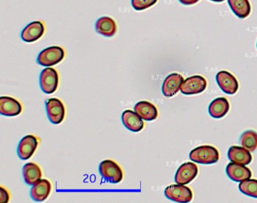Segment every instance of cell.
Returning a JSON list of instances; mask_svg holds the SVG:
<instances>
[{
	"mask_svg": "<svg viewBox=\"0 0 257 203\" xmlns=\"http://www.w3.org/2000/svg\"><path fill=\"white\" fill-rule=\"evenodd\" d=\"M189 158L193 162L208 165L219 161V153L213 146L202 145L193 149L189 153Z\"/></svg>",
	"mask_w": 257,
	"mask_h": 203,
	"instance_id": "1",
	"label": "cell"
},
{
	"mask_svg": "<svg viewBox=\"0 0 257 203\" xmlns=\"http://www.w3.org/2000/svg\"><path fill=\"white\" fill-rule=\"evenodd\" d=\"M99 172L101 177L109 183H118L122 180V169L116 162L111 159H106L100 162Z\"/></svg>",
	"mask_w": 257,
	"mask_h": 203,
	"instance_id": "2",
	"label": "cell"
},
{
	"mask_svg": "<svg viewBox=\"0 0 257 203\" xmlns=\"http://www.w3.org/2000/svg\"><path fill=\"white\" fill-rule=\"evenodd\" d=\"M65 53L61 47L52 46L43 50L37 57V63L43 66H53L64 60Z\"/></svg>",
	"mask_w": 257,
	"mask_h": 203,
	"instance_id": "3",
	"label": "cell"
},
{
	"mask_svg": "<svg viewBox=\"0 0 257 203\" xmlns=\"http://www.w3.org/2000/svg\"><path fill=\"white\" fill-rule=\"evenodd\" d=\"M165 195L168 199L176 202H189L192 199V189L183 184H171L165 189Z\"/></svg>",
	"mask_w": 257,
	"mask_h": 203,
	"instance_id": "4",
	"label": "cell"
},
{
	"mask_svg": "<svg viewBox=\"0 0 257 203\" xmlns=\"http://www.w3.org/2000/svg\"><path fill=\"white\" fill-rule=\"evenodd\" d=\"M40 87L44 93L52 94L56 91L59 83L58 73L53 68H46L42 71L40 78Z\"/></svg>",
	"mask_w": 257,
	"mask_h": 203,
	"instance_id": "5",
	"label": "cell"
},
{
	"mask_svg": "<svg viewBox=\"0 0 257 203\" xmlns=\"http://www.w3.org/2000/svg\"><path fill=\"white\" fill-rule=\"evenodd\" d=\"M207 81L201 75H194L183 81L180 91L184 95H195L202 93L207 87Z\"/></svg>",
	"mask_w": 257,
	"mask_h": 203,
	"instance_id": "6",
	"label": "cell"
},
{
	"mask_svg": "<svg viewBox=\"0 0 257 203\" xmlns=\"http://www.w3.org/2000/svg\"><path fill=\"white\" fill-rule=\"evenodd\" d=\"M46 111L49 120L54 124H59L65 117V107L63 102L56 98L46 101Z\"/></svg>",
	"mask_w": 257,
	"mask_h": 203,
	"instance_id": "7",
	"label": "cell"
},
{
	"mask_svg": "<svg viewBox=\"0 0 257 203\" xmlns=\"http://www.w3.org/2000/svg\"><path fill=\"white\" fill-rule=\"evenodd\" d=\"M216 80L219 88L226 94L233 95L238 90V81L232 74L227 71L218 72Z\"/></svg>",
	"mask_w": 257,
	"mask_h": 203,
	"instance_id": "8",
	"label": "cell"
},
{
	"mask_svg": "<svg viewBox=\"0 0 257 203\" xmlns=\"http://www.w3.org/2000/svg\"><path fill=\"white\" fill-rule=\"evenodd\" d=\"M198 171V166L193 162H188L182 164L176 172V183L183 185L190 183L196 177Z\"/></svg>",
	"mask_w": 257,
	"mask_h": 203,
	"instance_id": "9",
	"label": "cell"
},
{
	"mask_svg": "<svg viewBox=\"0 0 257 203\" xmlns=\"http://www.w3.org/2000/svg\"><path fill=\"white\" fill-rule=\"evenodd\" d=\"M39 141L37 137L28 135L21 140L18 147V154L24 160L29 159L33 156L38 147Z\"/></svg>",
	"mask_w": 257,
	"mask_h": 203,
	"instance_id": "10",
	"label": "cell"
},
{
	"mask_svg": "<svg viewBox=\"0 0 257 203\" xmlns=\"http://www.w3.org/2000/svg\"><path fill=\"white\" fill-rule=\"evenodd\" d=\"M183 81V77L180 74L173 73L168 75L162 84V90L164 96L170 98L177 94Z\"/></svg>",
	"mask_w": 257,
	"mask_h": 203,
	"instance_id": "11",
	"label": "cell"
},
{
	"mask_svg": "<svg viewBox=\"0 0 257 203\" xmlns=\"http://www.w3.org/2000/svg\"><path fill=\"white\" fill-rule=\"evenodd\" d=\"M22 104L10 96L0 97V114L8 117H15L22 113Z\"/></svg>",
	"mask_w": 257,
	"mask_h": 203,
	"instance_id": "12",
	"label": "cell"
},
{
	"mask_svg": "<svg viewBox=\"0 0 257 203\" xmlns=\"http://www.w3.org/2000/svg\"><path fill=\"white\" fill-rule=\"evenodd\" d=\"M227 175L231 180L236 182H241L243 180L249 178L252 175L250 169L245 165L236 163V162H230L227 165L225 168Z\"/></svg>",
	"mask_w": 257,
	"mask_h": 203,
	"instance_id": "13",
	"label": "cell"
},
{
	"mask_svg": "<svg viewBox=\"0 0 257 203\" xmlns=\"http://www.w3.org/2000/svg\"><path fill=\"white\" fill-rule=\"evenodd\" d=\"M45 27L41 21H34L28 24L22 32V40L31 43L40 39L44 34Z\"/></svg>",
	"mask_w": 257,
	"mask_h": 203,
	"instance_id": "14",
	"label": "cell"
},
{
	"mask_svg": "<svg viewBox=\"0 0 257 203\" xmlns=\"http://www.w3.org/2000/svg\"><path fill=\"white\" fill-rule=\"evenodd\" d=\"M121 120L124 126L132 132H138L144 129V120L132 110H126L122 113Z\"/></svg>",
	"mask_w": 257,
	"mask_h": 203,
	"instance_id": "15",
	"label": "cell"
},
{
	"mask_svg": "<svg viewBox=\"0 0 257 203\" xmlns=\"http://www.w3.org/2000/svg\"><path fill=\"white\" fill-rule=\"evenodd\" d=\"M52 190V184L47 179H40L33 185L31 189V196L34 201H43L49 197Z\"/></svg>",
	"mask_w": 257,
	"mask_h": 203,
	"instance_id": "16",
	"label": "cell"
},
{
	"mask_svg": "<svg viewBox=\"0 0 257 203\" xmlns=\"http://www.w3.org/2000/svg\"><path fill=\"white\" fill-rule=\"evenodd\" d=\"M228 157L231 162L242 165H248L252 161L250 151L243 147L231 146L228 150Z\"/></svg>",
	"mask_w": 257,
	"mask_h": 203,
	"instance_id": "17",
	"label": "cell"
},
{
	"mask_svg": "<svg viewBox=\"0 0 257 203\" xmlns=\"http://www.w3.org/2000/svg\"><path fill=\"white\" fill-rule=\"evenodd\" d=\"M229 102L226 98L219 97L210 102L208 107L209 114L213 118L219 119L226 115L229 111Z\"/></svg>",
	"mask_w": 257,
	"mask_h": 203,
	"instance_id": "18",
	"label": "cell"
},
{
	"mask_svg": "<svg viewBox=\"0 0 257 203\" xmlns=\"http://www.w3.org/2000/svg\"><path fill=\"white\" fill-rule=\"evenodd\" d=\"M135 111L147 121L156 120L158 117L157 108L153 103L147 101L138 102L135 106Z\"/></svg>",
	"mask_w": 257,
	"mask_h": 203,
	"instance_id": "19",
	"label": "cell"
},
{
	"mask_svg": "<svg viewBox=\"0 0 257 203\" xmlns=\"http://www.w3.org/2000/svg\"><path fill=\"white\" fill-rule=\"evenodd\" d=\"M95 30L105 37H112L116 33V24L109 17H101L95 23Z\"/></svg>",
	"mask_w": 257,
	"mask_h": 203,
	"instance_id": "20",
	"label": "cell"
},
{
	"mask_svg": "<svg viewBox=\"0 0 257 203\" xmlns=\"http://www.w3.org/2000/svg\"><path fill=\"white\" fill-rule=\"evenodd\" d=\"M23 176L25 183L30 186H33L41 179V168L37 163L28 162L24 165Z\"/></svg>",
	"mask_w": 257,
	"mask_h": 203,
	"instance_id": "21",
	"label": "cell"
},
{
	"mask_svg": "<svg viewBox=\"0 0 257 203\" xmlns=\"http://www.w3.org/2000/svg\"><path fill=\"white\" fill-rule=\"evenodd\" d=\"M230 9L238 18H247L251 12L249 0H228Z\"/></svg>",
	"mask_w": 257,
	"mask_h": 203,
	"instance_id": "22",
	"label": "cell"
},
{
	"mask_svg": "<svg viewBox=\"0 0 257 203\" xmlns=\"http://www.w3.org/2000/svg\"><path fill=\"white\" fill-rule=\"evenodd\" d=\"M242 147L249 151H254L257 148V132L253 130H246L240 137Z\"/></svg>",
	"mask_w": 257,
	"mask_h": 203,
	"instance_id": "23",
	"label": "cell"
},
{
	"mask_svg": "<svg viewBox=\"0 0 257 203\" xmlns=\"http://www.w3.org/2000/svg\"><path fill=\"white\" fill-rule=\"evenodd\" d=\"M239 190L248 196L257 198V180L246 179L238 185Z\"/></svg>",
	"mask_w": 257,
	"mask_h": 203,
	"instance_id": "24",
	"label": "cell"
},
{
	"mask_svg": "<svg viewBox=\"0 0 257 203\" xmlns=\"http://www.w3.org/2000/svg\"><path fill=\"white\" fill-rule=\"evenodd\" d=\"M158 0H132V6L135 10L142 11L154 6Z\"/></svg>",
	"mask_w": 257,
	"mask_h": 203,
	"instance_id": "25",
	"label": "cell"
},
{
	"mask_svg": "<svg viewBox=\"0 0 257 203\" xmlns=\"http://www.w3.org/2000/svg\"><path fill=\"white\" fill-rule=\"evenodd\" d=\"M0 189H1V197H0V202H8L9 200H10V195H9L8 192H7V189H4L3 186H1Z\"/></svg>",
	"mask_w": 257,
	"mask_h": 203,
	"instance_id": "26",
	"label": "cell"
},
{
	"mask_svg": "<svg viewBox=\"0 0 257 203\" xmlns=\"http://www.w3.org/2000/svg\"><path fill=\"white\" fill-rule=\"evenodd\" d=\"M179 1L185 6H191V5H194L198 3L199 0H179Z\"/></svg>",
	"mask_w": 257,
	"mask_h": 203,
	"instance_id": "27",
	"label": "cell"
},
{
	"mask_svg": "<svg viewBox=\"0 0 257 203\" xmlns=\"http://www.w3.org/2000/svg\"><path fill=\"white\" fill-rule=\"evenodd\" d=\"M210 1L216 2V3H220V2L225 1V0H210Z\"/></svg>",
	"mask_w": 257,
	"mask_h": 203,
	"instance_id": "28",
	"label": "cell"
}]
</instances>
